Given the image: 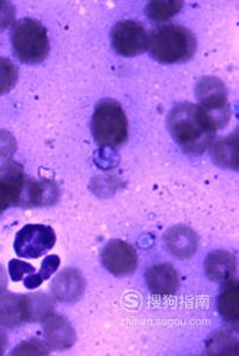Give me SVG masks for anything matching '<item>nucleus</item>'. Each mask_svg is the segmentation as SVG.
Returning a JSON list of instances; mask_svg holds the SVG:
<instances>
[{
    "label": "nucleus",
    "mask_w": 239,
    "mask_h": 356,
    "mask_svg": "<svg viewBox=\"0 0 239 356\" xmlns=\"http://www.w3.org/2000/svg\"><path fill=\"white\" fill-rule=\"evenodd\" d=\"M18 69L13 62L5 57H0V95L8 93L16 86Z\"/></svg>",
    "instance_id": "nucleus-23"
},
{
    "label": "nucleus",
    "mask_w": 239,
    "mask_h": 356,
    "mask_svg": "<svg viewBox=\"0 0 239 356\" xmlns=\"http://www.w3.org/2000/svg\"><path fill=\"white\" fill-rule=\"evenodd\" d=\"M23 166L13 161L0 165V214L10 206H18L26 182Z\"/></svg>",
    "instance_id": "nucleus-8"
},
{
    "label": "nucleus",
    "mask_w": 239,
    "mask_h": 356,
    "mask_svg": "<svg viewBox=\"0 0 239 356\" xmlns=\"http://www.w3.org/2000/svg\"><path fill=\"white\" fill-rule=\"evenodd\" d=\"M45 335L49 347L60 350L70 348L77 340L73 327L60 316L49 318L45 325Z\"/></svg>",
    "instance_id": "nucleus-15"
},
{
    "label": "nucleus",
    "mask_w": 239,
    "mask_h": 356,
    "mask_svg": "<svg viewBox=\"0 0 239 356\" xmlns=\"http://www.w3.org/2000/svg\"><path fill=\"white\" fill-rule=\"evenodd\" d=\"M16 18V8L10 1H0V30L11 26Z\"/></svg>",
    "instance_id": "nucleus-26"
},
{
    "label": "nucleus",
    "mask_w": 239,
    "mask_h": 356,
    "mask_svg": "<svg viewBox=\"0 0 239 356\" xmlns=\"http://www.w3.org/2000/svg\"><path fill=\"white\" fill-rule=\"evenodd\" d=\"M13 354V355H47L49 354V346L38 340L26 341L16 347Z\"/></svg>",
    "instance_id": "nucleus-24"
},
{
    "label": "nucleus",
    "mask_w": 239,
    "mask_h": 356,
    "mask_svg": "<svg viewBox=\"0 0 239 356\" xmlns=\"http://www.w3.org/2000/svg\"><path fill=\"white\" fill-rule=\"evenodd\" d=\"M183 1H151L146 6V15L151 21L166 22L178 15L183 8Z\"/></svg>",
    "instance_id": "nucleus-20"
},
{
    "label": "nucleus",
    "mask_w": 239,
    "mask_h": 356,
    "mask_svg": "<svg viewBox=\"0 0 239 356\" xmlns=\"http://www.w3.org/2000/svg\"><path fill=\"white\" fill-rule=\"evenodd\" d=\"M235 255L230 252L215 251L207 255L205 270L207 277L217 283H226L236 273Z\"/></svg>",
    "instance_id": "nucleus-14"
},
{
    "label": "nucleus",
    "mask_w": 239,
    "mask_h": 356,
    "mask_svg": "<svg viewBox=\"0 0 239 356\" xmlns=\"http://www.w3.org/2000/svg\"><path fill=\"white\" fill-rule=\"evenodd\" d=\"M61 260L57 255H49L42 261L41 270L38 273H31L24 280V286L29 290L38 288L45 280H49L57 271Z\"/></svg>",
    "instance_id": "nucleus-21"
},
{
    "label": "nucleus",
    "mask_w": 239,
    "mask_h": 356,
    "mask_svg": "<svg viewBox=\"0 0 239 356\" xmlns=\"http://www.w3.org/2000/svg\"><path fill=\"white\" fill-rule=\"evenodd\" d=\"M218 310L229 323L238 322V284L235 280L225 283L219 296Z\"/></svg>",
    "instance_id": "nucleus-18"
},
{
    "label": "nucleus",
    "mask_w": 239,
    "mask_h": 356,
    "mask_svg": "<svg viewBox=\"0 0 239 356\" xmlns=\"http://www.w3.org/2000/svg\"><path fill=\"white\" fill-rule=\"evenodd\" d=\"M149 48L157 61L178 63L187 61L193 56L196 41L188 29L180 25H166L151 35Z\"/></svg>",
    "instance_id": "nucleus-2"
},
{
    "label": "nucleus",
    "mask_w": 239,
    "mask_h": 356,
    "mask_svg": "<svg viewBox=\"0 0 239 356\" xmlns=\"http://www.w3.org/2000/svg\"><path fill=\"white\" fill-rule=\"evenodd\" d=\"M213 158L217 164L233 170L238 169V134L220 139L213 147Z\"/></svg>",
    "instance_id": "nucleus-17"
},
{
    "label": "nucleus",
    "mask_w": 239,
    "mask_h": 356,
    "mask_svg": "<svg viewBox=\"0 0 239 356\" xmlns=\"http://www.w3.org/2000/svg\"><path fill=\"white\" fill-rule=\"evenodd\" d=\"M28 322L25 296L5 295L0 297V325L15 328Z\"/></svg>",
    "instance_id": "nucleus-13"
},
{
    "label": "nucleus",
    "mask_w": 239,
    "mask_h": 356,
    "mask_svg": "<svg viewBox=\"0 0 239 356\" xmlns=\"http://www.w3.org/2000/svg\"><path fill=\"white\" fill-rule=\"evenodd\" d=\"M93 137L99 145L118 147L128 139L129 126L119 102L105 99L98 104L92 120Z\"/></svg>",
    "instance_id": "nucleus-3"
},
{
    "label": "nucleus",
    "mask_w": 239,
    "mask_h": 356,
    "mask_svg": "<svg viewBox=\"0 0 239 356\" xmlns=\"http://www.w3.org/2000/svg\"><path fill=\"white\" fill-rule=\"evenodd\" d=\"M56 243L53 228L45 225H26L17 233L15 251L26 259H37L48 253Z\"/></svg>",
    "instance_id": "nucleus-6"
},
{
    "label": "nucleus",
    "mask_w": 239,
    "mask_h": 356,
    "mask_svg": "<svg viewBox=\"0 0 239 356\" xmlns=\"http://www.w3.org/2000/svg\"><path fill=\"white\" fill-rule=\"evenodd\" d=\"M102 264L112 275H131L137 267V252L130 243L112 240L102 251Z\"/></svg>",
    "instance_id": "nucleus-9"
},
{
    "label": "nucleus",
    "mask_w": 239,
    "mask_h": 356,
    "mask_svg": "<svg viewBox=\"0 0 239 356\" xmlns=\"http://www.w3.org/2000/svg\"><path fill=\"white\" fill-rule=\"evenodd\" d=\"M59 200V189L49 181H33L26 179L22 191L20 204L22 207L52 206Z\"/></svg>",
    "instance_id": "nucleus-11"
},
{
    "label": "nucleus",
    "mask_w": 239,
    "mask_h": 356,
    "mask_svg": "<svg viewBox=\"0 0 239 356\" xmlns=\"http://www.w3.org/2000/svg\"><path fill=\"white\" fill-rule=\"evenodd\" d=\"M85 280L80 272L73 268L65 270L54 280L52 290L57 300L63 303H73L80 300L85 291Z\"/></svg>",
    "instance_id": "nucleus-10"
},
{
    "label": "nucleus",
    "mask_w": 239,
    "mask_h": 356,
    "mask_svg": "<svg viewBox=\"0 0 239 356\" xmlns=\"http://www.w3.org/2000/svg\"><path fill=\"white\" fill-rule=\"evenodd\" d=\"M196 95L200 107L211 118L217 129L227 125L231 117L226 87L217 77H203L199 82Z\"/></svg>",
    "instance_id": "nucleus-5"
},
{
    "label": "nucleus",
    "mask_w": 239,
    "mask_h": 356,
    "mask_svg": "<svg viewBox=\"0 0 239 356\" xmlns=\"http://www.w3.org/2000/svg\"><path fill=\"white\" fill-rule=\"evenodd\" d=\"M112 45L122 56H136L149 47V36L139 22L121 21L112 30Z\"/></svg>",
    "instance_id": "nucleus-7"
},
{
    "label": "nucleus",
    "mask_w": 239,
    "mask_h": 356,
    "mask_svg": "<svg viewBox=\"0 0 239 356\" xmlns=\"http://www.w3.org/2000/svg\"><path fill=\"white\" fill-rule=\"evenodd\" d=\"M169 130L183 150L199 154L213 143L217 127L200 106L183 102L169 114Z\"/></svg>",
    "instance_id": "nucleus-1"
},
{
    "label": "nucleus",
    "mask_w": 239,
    "mask_h": 356,
    "mask_svg": "<svg viewBox=\"0 0 239 356\" xmlns=\"http://www.w3.org/2000/svg\"><path fill=\"white\" fill-rule=\"evenodd\" d=\"M148 288L154 295L171 296L178 291L180 280L174 267L168 264H161L151 267L146 275Z\"/></svg>",
    "instance_id": "nucleus-12"
},
{
    "label": "nucleus",
    "mask_w": 239,
    "mask_h": 356,
    "mask_svg": "<svg viewBox=\"0 0 239 356\" xmlns=\"http://www.w3.org/2000/svg\"><path fill=\"white\" fill-rule=\"evenodd\" d=\"M13 47L20 61L28 65L45 61L49 54L47 29L35 19H22L13 29Z\"/></svg>",
    "instance_id": "nucleus-4"
},
{
    "label": "nucleus",
    "mask_w": 239,
    "mask_h": 356,
    "mask_svg": "<svg viewBox=\"0 0 239 356\" xmlns=\"http://www.w3.org/2000/svg\"><path fill=\"white\" fill-rule=\"evenodd\" d=\"M28 308V322L48 321L54 312L52 300L45 295L25 296Z\"/></svg>",
    "instance_id": "nucleus-19"
},
{
    "label": "nucleus",
    "mask_w": 239,
    "mask_h": 356,
    "mask_svg": "<svg viewBox=\"0 0 239 356\" xmlns=\"http://www.w3.org/2000/svg\"><path fill=\"white\" fill-rule=\"evenodd\" d=\"M208 354L213 355H237L238 343L227 332H218L208 342Z\"/></svg>",
    "instance_id": "nucleus-22"
},
{
    "label": "nucleus",
    "mask_w": 239,
    "mask_h": 356,
    "mask_svg": "<svg viewBox=\"0 0 239 356\" xmlns=\"http://www.w3.org/2000/svg\"><path fill=\"white\" fill-rule=\"evenodd\" d=\"M167 245L169 251L178 258L191 257L198 246V238L191 228L185 226L175 227L167 235Z\"/></svg>",
    "instance_id": "nucleus-16"
},
{
    "label": "nucleus",
    "mask_w": 239,
    "mask_h": 356,
    "mask_svg": "<svg viewBox=\"0 0 239 356\" xmlns=\"http://www.w3.org/2000/svg\"><path fill=\"white\" fill-rule=\"evenodd\" d=\"M6 344H8V335L0 330V355L4 354Z\"/></svg>",
    "instance_id": "nucleus-28"
},
{
    "label": "nucleus",
    "mask_w": 239,
    "mask_h": 356,
    "mask_svg": "<svg viewBox=\"0 0 239 356\" xmlns=\"http://www.w3.org/2000/svg\"><path fill=\"white\" fill-rule=\"evenodd\" d=\"M16 150V142L11 134L0 130V157H8Z\"/></svg>",
    "instance_id": "nucleus-27"
},
{
    "label": "nucleus",
    "mask_w": 239,
    "mask_h": 356,
    "mask_svg": "<svg viewBox=\"0 0 239 356\" xmlns=\"http://www.w3.org/2000/svg\"><path fill=\"white\" fill-rule=\"evenodd\" d=\"M35 272V267L25 261L13 259L8 263V273L13 282H20L25 275H31Z\"/></svg>",
    "instance_id": "nucleus-25"
}]
</instances>
